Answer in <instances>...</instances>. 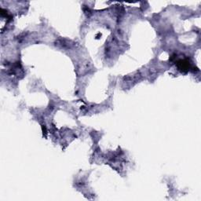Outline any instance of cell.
Here are the masks:
<instances>
[{"label":"cell","instance_id":"6da1fadb","mask_svg":"<svg viewBox=\"0 0 201 201\" xmlns=\"http://www.w3.org/2000/svg\"><path fill=\"white\" fill-rule=\"evenodd\" d=\"M178 66L179 69L182 70V71H188L190 67V63L187 60H181L178 62Z\"/></svg>","mask_w":201,"mask_h":201}]
</instances>
